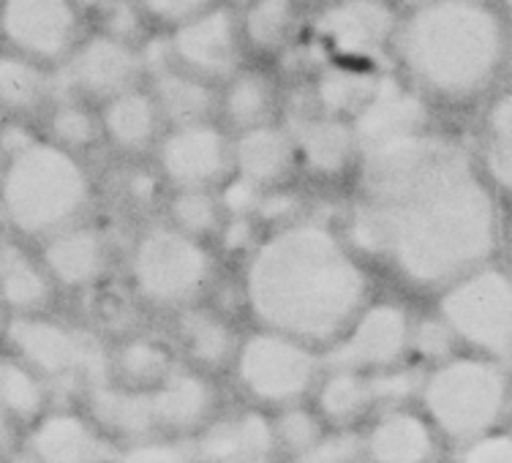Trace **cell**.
I'll return each instance as SVG.
<instances>
[{"label": "cell", "mask_w": 512, "mask_h": 463, "mask_svg": "<svg viewBox=\"0 0 512 463\" xmlns=\"http://www.w3.org/2000/svg\"><path fill=\"white\" fill-rule=\"evenodd\" d=\"M107 262V240L99 229L71 224L47 237L44 265L58 284L71 289L93 286L107 273Z\"/></svg>", "instance_id": "obj_28"}, {"label": "cell", "mask_w": 512, "mask_h": 463, "mask_svg": "<svg viewBox=\"0 0 512 463\" xmlns=\"http://www.w3.org/2000/svg\"><path fill=\"white\" fill-rule=\"evenodd\" d=\"M311 406L325 420L327 428L360 431V425L376 414L371 376L352 368H325L311 395Z\"/></svg>", "instance_id": "obj_29"}, {"label": "cell", "mask_w": 512, "mask_h": 463, "mask_svg": "<svg viewBox=\"0 0 512 463\" xmlns=\"http://www.w3.org/2000/svg\"><path fill=\"white\" fill-rule=\"evenodd\" d=\"M297 145V167L316 180H341L360 167V139L349 120L330 118L308 107L297 118H284Z\"/></svg>", "instance_id": "obj_17"}, {"label": "cell", "mask_w": 512, "mask_h": 463, "mask_svg": "<svg viewBox=\"0 0 512 463\" xmlns=\"http://www.w3.org/2000/svg\"><path fill=\"white\" fill-rule=\"evenodd\" d=\"M128 276L145 306L178 314L202 303L216 281V251L213 243L186 235L167 221H156L134 237Z\"/></svg>", "instance_id": "obj_6"}, {"label": "cell", "mask_w": 512, "mask_h": 463, "mask_svg": "<svg viewBox=\"0 0 512 463\" xmlns=\"http://www.w3.org/2000/svg\"><path fill=\"white\" fill-rule=\"evenodd\" d=\"M401 14L395 0H322L311 14L306 41L322 63L382 66L393 55Z\"/></svg>", "instance_id": "obj_9"}, {"label": "cell", "mask_w": 512, "mask_h": 463, "mask_svg": "<svg viewBox=\"0 0 512 463\" xmlns=\"http://www.w3.org/2000/svg\"><path fill=\"white\" fill-rule=\"evenodd\" d=\"M9 338L28 365L44 379L58 385L93 390L109 382V355L93 335L58 325L39 316H22L11 322Z\"/></svg>", "instance_id": "obj_10"}, {"label": "cell", "mask_w": 512, "mask_h": 463, "mask_svg": "<svg viewBox=\"0 0 512 463\" xmlns=\"http://www.w3.org/2000/svg\"><path fill=\"white\" fill-rule=\"evenodd\" d=\"M384 79L379 66H357V63H322L308 79L311 109L330 118L352 120L374 99Z\"/></svg>", "instance_id": "obj_27"}, {"label": "cell", "mask_w": 512, "mask_h": 463, "mask_svg": "<svg viewBox=\"0 0 512 463\" xmlns=\"http://www.w3.org/2000/svg\"><path fill=\"white\" fill-rule=\"evenodd\" d=\"M262 194H265L262 188L248 183L246 178H237V175H232L218 188V199H221L227 218H256V207H259Z\"/></svg>", "instance_id": "obj_47"}, {"label": "cell", "mask_w": 512, "mask_h": 463, "mask_svg": "<svg viewBox=\"0 0 512 463\" xmlns=\"http://www.w3.org/2000/svg\"><path fill=\"white\" fill-rule=\"evenodd\" d=\"M197 463H246L256 458H278L273 417L259 406H240L218 412L191 439Z\"/></svg>", "instance_id": "obj_18"}, {"label": "cell", "mask_w": 512, "mask_h": 463, "mask_svg": "<svg viewBox=\"0 0 512 463\" xmlns=\"http://www.w3.org/2000/svg\"><path fill=\"white\" fill-rule=\"evenodd\" d=\"M164 33L172 66L216 88L251 60L243 39L240 9L227 0H218L202 14Z\"/></svg>", "instance_id": "obj_11"}, {"label": "cell", "mask_w": 512, "mask_h": 463, "mask_svg": "<svg viewBox=\"0 0 512 463\" xmlns=\"http://www.w3.org/2000/svg\"><path fill=\"white\" fill-rule=\"evenodd\" d=\"M259 229H262V224L256 218H224L213 246L221 248L229 257L246 259L259 243V237H262Z\"/></svg>", "instance_id": "obj_46"}, {"label": "cell", "mask_w": 512, "mask_h": 463, "mask_svg": "<svg viewBox=\"0 0 512 463\" xmlns=\"http://www.w3.org/2000/svg\"><path fill=\"white\" fill-rule=\"evenodd\" d=\"M101 137L123 156H153L158 142L167 131V120L161 115L148 85L126 90L115 99L101 104Z\"/></svg>", "instance_id": "obj_24"}, {"label": "cell", "mask_w": 512, "mask_h": 463, "mask_svg": "<svg viewBox=\"0 0 512 463\" xmlns=\"http://www.w3.org/2000/svg\"><path fill=\"white\" fill-rule=\"evenodd\" d=\"M455 463H512V431H491V434L458 444Z\"/></svg>", "instance_id": "obj_45"}, {"label": "cell", "mask_w": 512, "mask_h": 463, "mask_svg": "<svg viewBox=\"0 0 512 463\" xmlns=\"http://www.w3.org/2000/svg\"><path fill=\"white\" fill-rule=\"evenodd\" d=\"M314 0H251L240 9L248 58H284L306 39Z\"/></svg>", "instance_id": "obj_23"}, {"label": "cell", "mask_w": 512, "mask_h": 463, "mask_svg": "<svg viewBox=\"0 0 512 463\" xmlns=\"http://www.w3.org/2000/svg\"><path fill=\"white\" fill-rule=\"evenodd\" d=\"M485 137L512 145V90L499 93L485 112Z\"/></svg>", "instance_id": "obj_48"}, {"label": "cell", "mask_w": 512, "mask_h": 463, "mask_svg": "<svg viewBox=\"0 0 512 463\" xmlns=\"http://www.w3.org/2000/svg\"><path fill=\"white\" fill-rule=\"evenodd\" d=\"M477 164L483 169L488 183L496 188V194L512 197V145L485 137L483 150L477 156Z\"/></svg>", "instance_id": "obj_44"}, {"label": "cell", "mask_w": 512, "mask_h": 463, "mask_svg": "<svg viewBox=\"0 0 512 463\" xmlns=\"http://www.w3.org/2000/svg\"><path fill=\"white\" fill-rule=\"evenodd\" d=\"M148 71H145V58L137 44H128L107 33H90L79 41L63 69L60 77L52 79V93L60 101L77 99L79 93L96 101H109L145 85Z\"/></svg>", "instance_id": "obj_14"}, {"label": "cell", "mask_w": 512, "mask_h": 463, "mask_svg": "<svg viewBox=\"0 0 512 463\" xmlns=\"http://www.w3.org/2000/svg\"><path fill=\"white\" fill-rule=\"evenodd\" d=\"M232 374L254 406L276 412L311 401L325 374V357L300 338L256 327L240 338Z\"/></svg>", "instance_id": "obj_7"}, {"label": "cell", "mask_w": 512, "mask_h": 463, "mask_svg": "<svg viewBox=\"0 0 512 463\" xmlns=\"http://www.w3.org/2000/svg\"><path fill=\"white\" fill-rule=\"evenodd\" d=\"M341 232L365 262L431 292L493 262L504 240L477 156L434 129L363 150Z\"/></svg>", "instance_id": "obj_1"}, {"label": "cell", "mask_w": 512, "mask_h": 463, "mask_svg": "<svg viewBox=\"0 0 512 463\" xmlns=\"http://www.w3.org/2000/svg\"><path fill=\"white\" fill-rule=\"evenodd\" d=\"M88 395L90 414L107 436L123 439L126 444L158 436L148 390H134L109 379L104 385L93 387Z\"/></svg>", "instance_id": "obj_30"}, {"label": "cell", "mask_w": 512, "mask_h": 463, "mask_svg": "<svg viewBox=\"0 0 512 463\" xmlns=\"http://www.w3.org/2000/svg\"><path fill=\"white\" fill-rule=\"evenodd\" d=\"M286 463H365L363 428L360 431L327 428L319 442H314L306 453L295 455Z\"/></svg>", "instance_id": "obj_41"}, {"label": "cell", "mask_w": 512, "mask_h": 463, "mask_svg": "<svg viewBox=\"0 0 512 463\" xmlns=\"http://www.w3.org/2000/svg\"><path fill=\"white\" fill-rule=\"evenodd\" d=\"M436 314L458 346L502 363L512 355V273L496 262L477 267L439 292Z\"/></svg>", "instance_id": "obj_8"}, {"label": "cell", "mask_w": 512, "mask_h": 463, "mask_svg": "<svg viewBox=\"0 0 512 463\" xmlns=\"http://www.w3.org/2000/svg\"><path fill=\"white\" fill-rule=\"evenodd\" d=\"M246 463H278V458H256V461H246Z\"/></svg>", "instance_id": "obj_55"}, {"label": "cell", "mask_w": 512, "mask_h": 463, "mask_svg": "<svg viewBox=\"0 0 512 463\" xmlns=\"http://www.w3.org/2000/svg\"><path fill=\"white\" fill-rule=\"evenodd\" d=\"M360 139V150L374 148L390 139L409 137L431 126V101L409 88L398 74H384L382 85L368 101L363 112L352 120Z\"/></svg>", "instance_id": "obj_19"}, {"label": "cell", "mask_w": 512, "mask_h": 463, "mask_svg": "<svg viewBox=\"0 0 512 463\" xmlns=\"http://www.w3.org/2000/svg\"><path fill=\"white\" fill-rule=\"evenodd\" d=\"M145 85L150 88L161 115L167 120V129L218 120L216 85L191 77L186 71H180L178 66H167V69L150 74Z\"/></svg>", "instance_id": "obj_31"}, {"label": "cell", "mask_w": 512, "mask_h": 463, "mask_svg": "<svg viewBox=\"0 0 512 463\" xmlns=\"http://www.w3.org/2000/svg\"><path fill=\"white\" fill-rule=\"evenodd\" d=\"M420 412L436 434L466 444L499 431L512 406V379L499 360L458 352L425 371Z\"/></svg>", "instance_id": "obj_5"}, {"label": "cell", "mask_w": 512, "mask_h": 463, "mask_svg": "<svg viewBox=\"0 0 512 463\" xmlns=\"http://www.w3.org/2000/svg\"><path fill=\"white\" fill-rule=\"evenodd\" d=\"M412 311L398 300H374L327 346L325 368H352L379 374L412 357Z\"/></svg>", "instance_id": "obj_12"}, {"label": "cell", "mask_w": 512, "mask_h": 463, "mask_svg": "<svg viewBox=\"0 0 512 463\" xmlns=\"http://www.w3.org/2000/svg\"><path fill=\"white\" fill-rule=\"evenodd\" d=\"M52 93V79L39 63L20 55H0V104L33 109Z\"/></svg>", "instance_id": "obj_35"}, {"label": "cell", "mask_w": 512, "mask_h": 463, "mask_svg": "<svg viewBox=\"0 0 512 463\" xmlns=\"http://www.w3.org/2000/svg\"><path fill=\"white\" fill-rule=\"evenodd\" d=\"M44 406V387L33 368L0 360V409L11 417L30 420Z\"/></svg>", "instance_id": "obj_37"}, {"label": "cell", "mask_w": 512, "mask_h": 463, "mask_svg": "<svg viewBox=\"0 0 512 463\" xmlns=\"http://www.w3.org/2000/svg\"><path fill=\"white\" fill-rule=\"evenodd\" d=\"M0 33L14 55L33 63H66L82 36L79 0H3Z\"/></svg>", "instance_id": "obj_15"}, {"label": "cell", "mask_w": 512, "mask_h": 463, "mask_svg": "<svg viewBox=\"0 0 512 463\" xmlns=\"http://www.w3.org/2000/svg\"><path fill=\"white\" fill-rule=\"evenodd\" d=\"M52 134H55V145L60 148H88L101 137V120L77 99L60 101L52 115Z\"/></svg>", "instance_id": "obj_39"}, {"label": "cell", "mask_w": 512, "mask_h": 463, "mask_svg": "<svg viewBox=\"0 0 512 463\" xmlns=\"http://www.w3.org/2000/svg\"><path fill=\"white\" fill-rule=\"evenodd\" d=\"M0 297L20 311H39L50 300L47 273L11 243H0Z\"/></svg>", "instance_id": "obj_33"}, {"label": "cell", "mask_w": 512, "mask_h": 463, "mask_svg": "<svg viewBox=\"0 0 512 463\" xmlns=\"http://www.w3.org/2000/svg\"><path fill=\"white\" fill-rule=\"evenodd\" d=\"M439 439L420 409H382L363 428L365 463H434Z\"/></svg>", "instance_id": "obj_20"}, {"label": "cell", "mask_w": 512, "mask_h": 463, "mask_svg": "<svg viewBox=\"0 0 512 463\" xmlns=\"http://www.w3.org/2000/svg\"><path fill=\"white\" fill-rule=\"evenodd\" d=\"M276 120H284V93L273 71L248 60L224 85H218V123L229 134L259 129Z\"/></svg>", "instance_id": "obj_21"}, {"label": "cell", "mask_w": 512, "mask_h": 463, "mask_svg": "<svg viewBox=\"0 0 512 463\" xmlns=\"http://www.w3.org/2000/svg\"><path fill=\"white\" fill-rule=\"evenodd\" d=\"M243 303L256 327L325 352L371 303L368 262L325 218L265 229L243 259Z\"/></svg>", "instance_id": "obj_2"}, {"label": "cell", "mask_w": 512, "mask_h": 463, "mask_svg": "<svg viewBox=\"0 0 512 463\" xmlns=\"http://www.w3.org/2000/svg\"><path fill=\"white\" fill-rule=\"evenodd\" d=\"M504 240H507V257H510V267H507V270L512 273V216L510 221H507V227H504Z\"/></svg>", "instance_id": "obj_51"}, {"label": "cell", "mask_w": 512, "mask_h": 463, "mask_svg": "<svg viewBox=\"0 0 512 463\" xmlns=\"http://www.w3.org/2000/svg\"><path fill=\"white\" fill-rule=\"evenodd\" d=\"M150 158L167 191H218L235 175L232 134L218 120L172 126Z\"/></svg>", "instance_id": "obj_13"}, {"label": "cell", "mask_w": 512, "mask_h": 463, "mask_svg": "<svg viewBox=\"0 0 512 463\" xmlns=\"http://www.w3.org/2000/svg\"><path fill=\"white\" fill-rule=\"evenodd\" d=\"M112 463H197V455L186 439L150 436L142 442L126 444Z\"/></svg>", "instance_id": "obj_42"}, {"label": "cell", "mask_w": 512, "mask_h": 463, "mask_svg": "<svg viewBox=\"0 0 512 463\" xmlns=\"http://www.w3.org/2000/svg\"><path fill=\"white\" fill-rule=\"evenodd\" d=\"M425 3H431V0H395V6L401 11L417 9V6H425Z\"/></svg>", "instance_id": "obj_50"}, {"label": "cell", "mask_w": 512, "mask_h": 463, "mask_svg": "<svg viewBox=\"0 0 512 463\" xmlns=\"http://www.w3.org/2000/svg\"><path fill=\"white\" fill-rule=\"evenodd\" d=\"M82 3V9H101V6H107L112 0H79Z\"/></svg>", "instance_id": "obj_53"}, {"label": "cell", "mask_w": 512, "mask_h": 463, "mask_svg": "<svg viewBox=\"0 0 512 463\" xmlns=\"http://www.w3.org/2000/svg\"><path fill=\"white\" fill-rule=\"evenodd\" d=\"M227 3L237 6V9H243V6H246V3H251V0H227Z\"/></svg>", "instance_id": "obj_54"}, {"label": "cell", "mask_w": 512, "mask_h": 463, "mask_svg": "<svg viewBox=\"0 0 512 463\" xmlns=\"http://www.w3.org/2000/svg\"><path fill=\"white\" fill-rule=\"evenodd\" d=\"M178 363L175 349L153 335H131L109 355L115 382L134 390H153Z\"/></svg>", "instance_id": "obj_32"}, {"label": "cell", "mask_w": 512, "mask_h": 463, "mask_svg": "<svg viewBox=\"0 0 512 463\" xmlns=\"http://www.w3.org/2000/svg\"><path fill=\"white\" fill-rule=\"evenodd\" d=\"M33 463H107L115 450L96 423L79 414H50L33 431Z\"/></svg>", "instance_id": "obj_26"}, {"label": "cell", "mask_w": 512, "mask_h": 463, "mask_svg": "<svg viewBox=\"0 0 512 463\" xmlns=\"http://www.w3.org/2000/svg\"><path fill=\"white\" fill-rule=\"evenodd\" d=\"M507 420H510V431H512V406H510V414H507Z\"/></svg>", "instance_id": "obj_56"}, {"label": "cell", "mask_w": 512, "mask_h": 463, "mask_svg": "<svg viewBox=\"0 0 512 463\" xmlns=\"http://www.w3.org/2000/svg\"><path fill=\"white\" fill-rule=\"evenodd\" d=\"M224 218L227 216H224L218 191L186 188V191H167L164 197V221L205 243L216 240Z\"/></svg>", "instance_id": "obj_34"}, {"label": "cell", "mask_w": 512, "mask_h": 463, "mask_svg": "<svg viewBox=\"0 0 512 463\" xmlns=\"http://www.w3.org/2000/svg\"><path fill=\"white\" fill-rule=\"evenodd\" d=\"M150 393V409L158 436L194 439L221 409L213 376L178 363Z\"/></svg>", "instance_id": "obj_16"}, {"label": "cell", "mask_w": 512, "mask_h": 463, "mask_svg": "<svg viewBox=\"0 0 512 463\" xmlns=\"http://www.w3.org/2000/svg\"><path fill=\"white\" fill-rule=\"evenodd\" d=\"M0 197L3 213L20 232L50 237L85 213L90 178L71 150L36 139L9 158Z\"/></svg>", "instance_id": "obj_4"}, {"label": "cell", "mask_w": 512, "mask_h": 463, "mask_svg": "<svg viewBox=\"0 0 512 463\" xmlns=\"http://www.w3.org/2000/svg\"><path fill=\"white\" fill-rule=\"evenodd\" d=\"M270 417H273V431H276L278 458H284V461L306 453L308 447L319 442L327 431L325 420L319 417L311 401L276 409V412H270Z\"/></svg>", "instance_id": "obj_36"}, {"label": "cell", "mask_w": 512, "mask_h": 463, "mask_svg": "<svg viewBox=\"0 0 512 463\" xmlns=\"http://www.w3.org/2000/svg\"><path fill=\"white\" fill-rule=\"evenodd\" d=\"M512 22L491 0H431L401 14L395 74L431 104L488 96L510 66Z\"/></svg>", "instance_id": "obj_3"}, {"label": "cell", "mask_w": 512, "mask_h": 463, "mask_svg": "<svg viewBox=\"0 0 512 463\" xmlns=\"http://www.w3.org/2000/svg\"><path fill=\"white\" fill-rule=\"evenodd\" d=\"M368 376H371L376 412H382V409L412 406L414 398H420V390H423L425 371L414 368L412 363H404Z\"/></svg>", "instance_id": "obj_38"}, {"label": "cell", "mask_w": 512, "mask_h": 463, "mask_svg": "<svg viewBox=\"0 0 512 463\" xmlns=\"http://www.w3.org/2000/svg\"><path fill=\"white\" fill-rule=\"evenodd\" d=\"M458 341H455L453 330L447 327L442 316H414L412 325V357L428 363V368L450 360L458 355Z\"/></svg>", "instance_id": "obj_40"}, {"label": "cell", "mask_w": 512, "mask_h": 463, "mask_svg": "<svg viewBox=\"0 0 512 463\" xmlns=\"http://www.w3.org/2000/svg\"><path fill=\"white\" fill-rule=\"evenodd\" d=\"M240 338L243 335H237L235 325L216 308L197 303L175 314V346L180 355L186 365L210 376L232 368Z\"/></svg>", "instance_id": "obj_25"}, {"label": "cell", "mask_w": 512, "mask_h": 463, "mask_svg": "<svg viewBox=\"0 0 512 463\" xmlns=\"http://www.w3.org/2000/svg\"><path fill=\"white\" fill-rule=\"evenodd\" d=\"M145 20L153 25V30H172L180 22L197 17L205 9H210L218 0H134Z\"/></svg>", "instance_id": "obj_43"}, {"label": "cell", "mask_w": 512, "mask_h": 463, "mask_svg": "<svg viewBox=\"0 0 512 463\" xmlns=\"http://www.w3.org/2000/svg\"><path fill=\"white\" fill-rule=\"evenodd\" d=\"M9 439H11V428H9V417H6V412L0 409V453L9 447Z\"/></svg>", "instance_id": "obj_49"}, {"label": "cell", "mask_w": 512, "mask_h": 463, "mask_svg": "<svg viewBox=\"0 0 512 463\" xmlns=\"http://www.w3.org/2000/svg\"><path fill=\"white\" fill-rule=\"evenodd\" d=\"M491 3H493V6H496V9L502 11L507 20L512 22V0H491Z\"/></svg>", "instance_id": "obj_52"}, {"label": "cell", "mask_w": 512, "mask_h": 463, "mask_svg": "<svg viewBox=\"0 0 512 463\" xmlns=\"http://www.w3.org/2000/svg\"><path fill=\"white\" fill-rule=\"evenodd\" d=\"M232 164L237 178H246L262 191L289 186L300 172L295 137L284 120L232 134Z\"/></svg>", "instance_id": "obj_22"}]
</instances>
